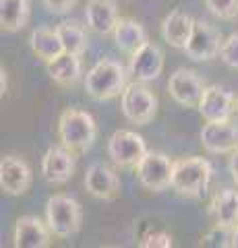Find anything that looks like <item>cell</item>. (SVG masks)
Instances as JSON below:
<instances>
[{
  "mask_svg": "<svg viewBox=\"0 0 238 248\" xmlns=\"http://www.w3.org/2000/svg\"><path fill=\"white\" fill-rule=\"evenodd\" d=\"M220 58L226 66L238 71V33H230L220 48Z\"/></svg>",
  "mask_w": 238,
  "mask_h": 248,
  "instance_id": "obj_27",
  "label": "cell"
},
{
  "mask_svg": "<svg viewBox=\"0 0 238 248\" xmlns=\"http://www.w3.org/2000/svg\"><path fill=\"white\" fill-rule=\"evenodd\" d=\"M197 110L205 122H224L232 118V114L236 112V99L228 89L220 85H209L205 87Z\"/></svg>",
  "mask_w": 238,
  "mask_h": 248,
  "instance_id": "obj_11",
  "label": "cell"
},
{
  "mask_svg": "<svg viewBox=\"0 0 238 248\" xmlns=\"http://www.w3.org/2000/svg\"><path fill=\"white\" fill-rule=\"evenodd\" d=\"M128 68H125L118 60L102 58L85 75V91L95 102H106V99L122 95L127 87Z\"/></svg>",
  "mask_w": 238,
  "mask_h": 248,
  "instance_id": "obj_1",
  "label": "cell"
},
{
  "mask_svg": "<svg viewBox=\"0 0 238 248\" xmlns=\"http://www.w3.org/2000/svg\"><path fill=\"white\" fill-rule=\"evenodd\" d=\"M172 242V236L164 230H156V232H149L139 240V246L141 248H170Z\"/></svg>",
  "mask_w": 238,
  "mask_h": 248,
  "instance_id": "obj_28",
  "label": "cell"
},
{
  "mask_svg": "<svg viewBox=\"0 0 238 248\" xmlns=\"http://www.w3.org/2000/svg\"><path fill=\"white\" fill-rule=\"evenodd\" d=\"M228 170H230V176H232V180L238 188V149L230 153V159H228Z\"/></svg>",
  "mask_w": 238,
  "mask_h": 248,
  "instance_id": "obj_30",
  "label": "cell"
},
{
  "mask_svg": "<svg viewBox=\"0 0 238 248\" xmlns=\"http://www.w3.org/2000/svg\"><path fill=\"white\" fill-rule=\"evenodd\" d=\"M106 151H108V157L112 159L114 166L135 168L149 149L145 139L137 135L135 130H116V133L110 135L108 143H106Z\"/></svg>",
  "mask_w": 238,
  "mask_h": 248,
  "instance_id": "obj_7",
  "label": "cell"
},
{
  "mask_svg": "<svg viewBox=\"0 0 238 248\" xmlns=\"http://www.w3.org/2000/svg\"><path fill=\"white\" fill-rule=\"evenodd\" d=\"M120 110L128 122L137 124V126H145L156 118L158 99L149 87H145V83L133 81L127 85L120 95Z\"/></svg>",
  "mask_w": 238,
  "mask_h": 248,
  "instance_id": "obj_5",
  "label": "cell"
},
{
  "mask_svg": "<svg viewBox=\"0 0 238 248\" xmlns=\"http://www.w3.org/2000/svg\"><path fill=\"white\" fill-rule=\"evenodd\" d=\"M232 230L216 223L207 234L201 238V246H211V248H232Z\"/></svg>",
  "mask_w": 238,
  "mask_h": 248,
  "instance_id": "obj_25",
  "label": "cell"
},
{
  "mask_svg": "<svg viewBox=\"0 0 238 248\" xmlns=\"http://www.w3.org/2000/svg\"><path fill=\"white\" fill-rule=\"evenodd\" d=\"M164 71V52L158 44L147 42L139 50L130 54L128 60V75L139 83L156 81Z\"/></svg>",
  "mask_w": 238,
  "mask_h": 248,
  "instance_id": "obj_9",
  "label": "cell"
},
{
  "mask_svg": "<svg viewBox=\"0 0 238 248\" xmlns=\"http://www.w3.org/2000/svg\"><path fill=\"white\" fill-rule=\"evenodd\" d=\"M56 31L60 35V42L64 46V52L75 54V56H83L87 52L89 37L83 25H79L75 21H63L56 25Z\"/></svg>",
  "mask_w": 238,
  "mask_h": 248,
  "instance_id": "obj_24",
  "label": "cell"
},
{
  "mask_svg": "<svg viewBox=\"0 0 238 248\" xmlns=\"http://www.w3.org/2000/svg\"><path fill=\"white\" fill-rule=\"evenodd\" d=\"M222 42L224 40H222L220 31L211 23L195 19L193 33H190L187 46H184V52H187V56L190 60H197V62L213 60L216 56H220Z\"/></svg>",
  "mask_w": 238,
  "mask_h": 248,
  "instance_id": "obj_8",
  "label": "cell"
},
{
  "mask_svg": "<svg viewBox=\"0 0 238 248\" xmlns=\"http://www.w3.org/2000/svg\"><path fill=\"white\" fill-rule=\"evenodd\" d=\"M201 145L209 153H232L238 149V126L230 120L224 122H207L201 128Z\"/></svg>",
  "mask_w": 238,
  "mask_h": 248,
  "instance_id": "obj_14",
  "label": "cell"
},
{
  "mask_svg": "<svg viewBox=\"0 0 238 248\" xmlns=\"http://www.w3.org/2000/svg\"><path fill=\"white\" fill-rule=\"evenodd\" d=\"M203 91H205L203 81L190 68H178L168 79V93H170V97L184 108H197L199 102H201Z\"/></svg>",
  "mask_w": 238,
  "mask_h": 248,
  "instance_id": "obj_12",
  "label": "cell"
},
{
  "mask_svg": "<svg viewBox=\"0 0 238 248\" xmlns=\"http://www.w3.org/2000/svg\"><path fill=\"white\" fill-rule=\"evenodd\" d=\"M0 75H2V97H4V95H6V89H9V77H6L4 66L0 68Z\"/></svg>",
  "mask_w": 238,
  "mask_h": 248,
  "instance_id": "obj_31",
  "label": "cell"
},
{
  "mask_svg": "<svg viewBox=\"0 0 238 248\" xmlns=\"http://www.w3.org/2000/svg\"><path fill=\"white\" fill-rule=\"evenodd\" d=\"M46 71H48L50 79L56 85H60V87H73L83 77L81 56L64 52L52 62H46Z\"/></svg>",
  "mask_w": 238,
  "mask_h": 248,
  "instance_id": "obj_19",
  "label": "cell"
},
{
  "mask_svg": "<svg viewBox=\"0 0 238 248\" xmlns=\"http://www.w3.org/2000/svg\"><path fill=\"white\" fill-rule=\"evenodd\" d=\"M75 172V153L66 147H50L42 157V176L50 184H64Z\"/></svg>",
  "mask_w": 238,
  "mask_h": 248,
  "instance_id": "obj_16",
  "label": "cell"
},
{
  "mask_svg": "<svg viewBox=\"0 0 238 248\" xmlns=\"http://www.w3.org/2000/svg\"><path fill=\"white\" fill-rule=\"evenodd\" d=\"M112 35H114V44H116V48L120 52L128 54V56L133 52L139 50L143 44L149 42L145 27L141 25L139 21H135L130 17H120L116 29L112 31Z\"/></svg>",
  "mask_w": 238,
  "mask_h": 248,
  "instance_id": "obj_20",
  "label": "cell"
},
{
  "mask_svg": "<svg viewBox=\"0 0 238 248\" xmlns=\"http://www.w3.org/2000/svg\"><path fill=\"white\" fill-rule=\"evenodd\" d=\"M97 137L95 118L85 110L68 108L58 118V139L60 145L73 153H85Z\"/></svg>",
  "mask_w": 238,
  "mask_h": 248,
  "instance_id": "obj_2",
  "label": "cell"
},
{
  "mask_svg": "<svg viewBox=\"0 0 238 248\" xmlns=\"http://www.w3.org/2000/svg\"><path fill=\"white\" fill-rule=\"evenodd\" d=\"M193 27H195V19L189 13L174 9L162 21V37L168 46H172L176 50H184L190 33H193Z\"/></svg>",
  "mask_w": 238,
  "mask_h": 248,
  "instance_id": "obj_18",
  "label": "cell"
},
{
  "mask_svg": "<svg viewBox=\"0 0 238 248\" xmlns=\"http://www.w3.org/2000/svg\"><path fill=\"white\" fill-rule=\"evenodd\" d=\"M46 223L56 238H71L83 226V209L68 195H52L46 201Z\"/></svg>",
  "mask_w": 238,
  "mask_h": 248,
  "instance_id": "obj_4",
  "label": "cell"
},
{
  "mask_svg": "<svg viewBox=\"0 0 238 248\" xmlns=\"http://www.w3.org/2000/svg\"><path fill=\"white\" fill-rule=\"evenodd\" d=\"M172 170L174 159H170L166 153L147 151L135 166V176L143 188L151 192H162L172 182Z\"/></svg>",
  "mask_w": 238,
  "mask_h": 248,
  "instance_id": "obj_6",
  "label": "cell"
},
{
  "mask_svg": "<svg viewBox=\"0 0 238 248\" xmlns=\"http://www.w3.org/2000/svg\"><path fill=\"white\" fill-rule=\"evenodd\" d=\"M77 4V0H44V6L48 9L50 13H56V15H63L68 13Z\"/></svg>",
  "mask_w": 238,
  "mask_h": 248,
  "instance_id": "obj_29",
  "label": "cell"
},
{
  "mask_svg": "<svg viewBox=\"0 0 238 248\" xmlns=\"http://www.w3.org/2000/svg\"><path fill=\"white\" fill-rule=\"evenodd\" d=\"M232 248H238V226L232 230Z\"/></svg>",
  "mask_w": 238,
  "mask_h": 248,
  "instance_id": "obj_32",
  "label": "cell"
},
{
  "mask_svg": "<svg viewBox=\"0 0 238 248\" xmlns=\"http://www.w3.org/2000/svg\"><path fill=\"white\" fill-rule=\"evenodd\" d=\"M29 0H0V25L2 31L17 33L29 21Z\"/></svg>",
  "mask_w": 238,
  "mask_h": 248,
  "instance_id": "obj_23",
  "label": "cell"
},
{
  "mask_svg": "<svg viewBox=\"0 0 238 248\" xmlns=\"http://www.w3.org/2000/svg\"><path fill=\"white\" fill-rule=\"evenodd\" d=\"M33 174L32 168L19 155H4L0 159V186L6 195L21 197L25 195L32 186Z\"/></svg>",
  "mask_w": 238,
  "mask_h": 248,
  "instance_id": "obj_10",
  "label": "cell"
},
{
  "mask_svg": "<svg viewBox=\"0 0 238 248\" xmlns=\"http://www.w3.org/2000/svg\"><path fill=\"white\" fill-rule=\"evenodd\" d=\"M52 230L37 215H21L13 230L15 248H46L50 246Z\"/></svg>",
  "mask_w": 238,
  "mask_h": 248,
  "instance_id": "obj_13",
  "label": "cell"
},
{
  "mask_svg": "<svg viewBox=\"0 0 238 248\" xmlns=\"http://www.w3.org/2000/svg\"><path fill=\"white\" fill-rule=\"evenodd\" d=\"M213 176V168L203 157H180L174 161L170 186L182 197L201 199L205 197Z\"/></svg>",
  "mask_w": 238,
  "mask_h": 248,
  "instance_id": "obj_3",
  "label": "cell"
},
{
  "mask_svg": "<svg viewBox=\"0 0 238 248\" xmlns=\"http://www.w3.org/2000/svg\"><path fill=\"white\" fill-rule=\"evenodd\" d=\"M87 27L97 35H108L116 29L120 15L116 0H89L85 6Z\"/></svg>",
  "mask_w": 238,
  "mask_h": 248,
  "instance_id": "obj_17",
  "label": "cell"
},
{
  "mask_svg": "<svg viewBox=\"0 0 238 248\" xmlns=\"http://www.w3.org/2000/svg\"><path fill=\"white\" fill-rule=\"evenodd\" d=\"M29 46H32V52L42 62H52L60 54H64V46L60 42L56 27L54 29H50V27L33 29L32 35H29Z\"/></svg>",
  "mask_w": 238,
  "mask_h": 248,
  "instance_id": "obj_21",
  "label": "cell"
},
{
  "mask_svg": "<svg viewBox=\"0 0 238 248\" xmlns=\"http://www.w3.org/2000/svg\"><path fill=\"white\" fill-rule=\"evenodd\" d=\"M205 9L218 19L230 21L238 15V0H203Z\"/></svg>",
  "mask_w": 238,
  "mask_h": 248,
  "instance_id": "obj_26",
  "label": "cell"
},
{
  "mask_svg": "<svg viewBox=\"0 0 238 248\" xmlns=\"http://www.w3.org/2000/svg\"><path fill=\"white\" fill-rule=\"evenodd\" d=\"M236 112H238V97H236Z\"/></svg>",
  "mask_w": 238,
  "mask_h": 248,
  "instance_id": "obj_33",
  "label": "cell"
},
{
  "mask_svg": "<svg viewBox=\"0 0 238 248\" xmlns=\"http://www.w3.org/2000/svg\"><path fill=\"white\" fill-rule=\"evenodd\" d=\"M85 188L95 199L114 201L120 192V178L114 172V168L102 164V161H95L85 172Z\"/></svg>",
  "mask_w": 238,
  "mask_h": 248,
  "instance_id": "obj_15",
  "label": "cell"
},
{
  "mask_svg": "<svg viewBox=\"0 0 238 248\" xmlns=\"http://www.w3.org/2000/svg\"><path fill=\"white\" fill-rule=\"evenodd\" d=\"M211 213L216 223L226 228L238 226V190L236 188H222L216 192L211 201Z\"/></svg>",
  "mask_w": 238,
  "mask_h": 248,
  "instance_id": "obj_22",
  "label": "cell"
}]
</instances>
